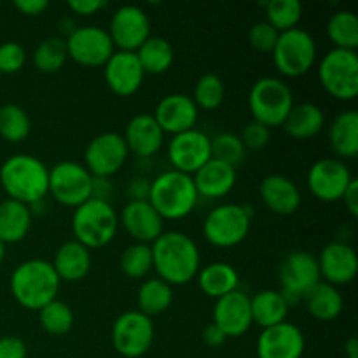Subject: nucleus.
<instances>
[{
	"label": "nucleus",
	"mask_w": 358,
	"mask_h": 358,
	"mask_svg": "<svg viewBox=\"0 0 358 358\" xmlns=\"http://www.w3.org/2000/svg\"><path fill=\"white\" fill-rule=\"evenodd\" d=\"M152 269L168 285H185L201 268V254L191 236L180 231H164L152 245Z\"/></svg>",
	"instance_id": "f257e3e1"
},
{
	"label": "nucleus",
	"mask_w": 358,
	"mask_h": 358,
	"mask_svg": "<svg viewBox=\"0 0 358 358\" xmlns=\"http://www.w3.org/2000/svg\"><path fill=\"white\" fill-rule=\"evenodd\" d=\"M0 185L9 199L35 206L49 194V168L31 154H14L0 166Z\"/></svg>",
	"instance_id": "f03ea898"
},
{
	"label": "nucleus",
	"mask_w": 358,
	"mask_h": 358,
	"mask_svg": "<svg viewBox=\"0 0 358 358\" xmlns=\"http://www.w3.org/2000/svg\"><path fill=\"white\" fill-rule=\"evenodd\" d=\"M62 282L44 259H30L14 268L9 280V290L21 308L38 311L56 299Z\"/></svg>",
	"instance_id": "7ed1b4c3"
},
{
	"label": "nucleus",
	"mask_w": 358,
	"mask_h": 358,
	"mask_svg": "<svg viewBox=\"0 0 358 358\" xmlns=\"http://www.w3.org/2000/svg\"><path fill=\"white\" fill-rule=\"evenodd\" d=\"M147 201L163 220H182L194 212L199 194L191 175L168 170L150 180Z\"/></svg>",
	"instance_id": "20e7f679"
},
{
	"label": "nucleus",
	"mask_w": 358,
	"mask_h": 358,
	"mask_svg": "<svg viewBox=\"0 0 358 358\" xmlns=\"http://www.w3.org/2000/svg\"><path fill=\"white\" fill-rule=\"evenodd\" d=\"M119 229V215L110 205L100 198H91L73 208L72 233L73 240L90 250L103 248L115 238Z\"/></svg>",
	"instance_id": "39448f33"
},
{
	"label": "nucleus",
	"mask_w": 358,
	"mask_h": 358,
	"mask_svg": "<svg viewBox=\"0 0 358 358\" xmlns=\"http://www.w3.org/2000/svg\"><path fill=\"white\" fill-rule=\"evenodd\" d=\"M294 105V93L289 84L276 77H262L255 80L248 94L252 117L269 129L282 128Z\"/></svg>",
	"instance_id": "423d86ee"
},
{
	"label": "nucleus",
	"mask_w": 358,
	"mask_h": 358,
	"mask_svg": "<svg viewBox=\"0 0 358 358\" xmlns=\"http://www.w3.org/2000/svg\"><path fill=\"white\" fill-rule=\"evenodd\" d=\"M252 227V208L238 203L219 205L203 222V236L217 248H233L247 240Z\"/></svg>",
	"instance_id": "0eeeda50"
},
{
	"label": "nucleus",
	"mask_w": 358,
	"mask_h": 358,
	"mask_svg": "<svg viewBox=\"0 0 358 358\" xmlns=\"http://www.w3.org/2000/svg\"><path fill=\"white\" fill-rule=\"evenodd\" d=\"M318 79L325 93L341 101L355 100L358 94L357 51L331 49L318 63Z\"/></svg>",
	"instance_id": "6e6552de"
},
{
	"label": "nucleus",
	"mask_w": 358,
	"mask_h": 358,
	"mask_svg": "<svg viewBox=\"0 0 358 358\" xmlns=\"http://www.w3.org/2000/svg\"><path fill=\"white\" fill-rule=\"evenodd\" d=\"M271 55L276 70L282 76L297 79L313 69L317 62V42L310 31L294 28L280 34Z\"/></svg>",
	"instance_id": "1a4fd4ad"
},
{
	"label": "nucleus",
	"mask_w": 358,
	"mask_h": 358,
	"mask_svg": "<svg viewBox=\"0 0 358 358\" xmlns=\"http://www.w3.org/2000/svg\"><path fill=\"white\" fill-rule=\"evenodd\" d=\"M94 177L76 161H62L49 168V194L59 205L77 208L93 198Z\"/></svg>",
	"instance_id": "9d476101"
},
{
	"label": "nucleus",
	"mask_w": 358,
	"mask_h": 358,
	"mask_svg": "<svg viewBox=\"0 0 358 358\" xmlns=\"http://www.w3.org/2000/svg\"><path fill=\"white\" fill-rule=\"evenodd\" d=\"M154 329L152 318L138 310L124 311L112 325V346L124 358H140L152 348Z\"/></svg>",
	"instance_id": "9b49d317"
},
{
	"label": "nucleus",
	"mask_w": 358,
	"mask_h": 358,
	"mask_svg": "<svg viewBox=\"0 0 358 358\" xmlns=\"http://www.w3.org/2000/svg\"><path fill=\"white\" fill-rule=\"evenodd\" d=\"M282 296L289 306L304 299L317 283L322 282L317 257L310 252L294 250L282 261L278 269Z\"/></svg>",
	"instance_id": "f8f14e48"
},
{
	"label": "nucleus",
	"mask_w": 358,
	"mask_h": 358,
	"mask_svg": "<svg viewBox=\"0 0 358 358\" xmlns=\"http://www.w3.org/2000/svg\"><path fill=\"white\" fill-rule=\"evenodd\" d=\"M129 150L124 136L115 131H105L94 136L84 150V166L94 178H108L124 166Z\"/></svg>",
	"instance_id": "ddd939ff"
},
{
	"label": "nucleus",
	"mask_w": 358,
	"mask_h": 358,
	"mask_svg": "<svg viewBox=\"0 0 358 358\" xmlns=\"http://www.w3.org/2000/svg\"><path fill=\"white\" fill-rule=\"evenodd\" d=\"M353 175L345 161L338 157H324L313 163L308 170L306 184L311 194L324 203L341 201Z\"/></svg>",
	"instance_id": "4468645a"
},
{
	"label": "nucleus",
	"mask_w": 358,
	"mask_h": 358,
	"mask_svg": "<svg viewBox=\"0 0 358 358\" xmlns=\"http://www.w3.org/2000/svg\"><path fill=\"white\" fill-rule=\"evenodd\" d=\"M65 44L69 59L80 66H103L115 52L108 31L101 27H77Z\"/></svg>",
	"instance_id": "2eb2a0df"
},
{
	"label": "nucleus",
	"mask_w": 358,
	"mask_h": 358,
	"mask_svg": "<svg viewBox=\"0 0 358 358\" xmlns=\"http://www.w3.org/2000/svg\"><path fill=\"white\" fill-rule=\"evenodd\" d=\"M108 37L117 51L136 52L150 37L149 14L138 6H122L112 14Z\"/></svg>",
	"instance_id": "dca6fc26"
},
{
	"label": "nucleus",
	"mask_w": 358,
	"mask_h": 358,
	"mask_svg": "<svg viewBox=\"0 0 358 358\" xmlns=\"http://www.w3.org/2000/svg\"><path fill=\"white\" fill-rule=\"evenodd\" d=\"M168 159L173 166L171 170L192 177L203 164L212 159L210 136L196 128L173 135L168 143Z\"/></svg>",
	"instance_id": "f3484780"
},
{
	"label": "nucleus",
	"mask_w": 358,
	"mask_h": 358,
	"mask_svg": "<svg viewBox=\"0 0 358 358\" xmlns=\"http://www.w3.org/2000/svg\"><path fill=\"white\" fill-rule=\"evenodd\" d=\"M320 278L334 287L348 285L358 273V257L352 245L345 241H331L317 257Z\"/></svg>",
	"instance_id": "a211bd4d"
},
{
	"label": "nucleus",
	"mask_w": 358,
	"mask_h": 358,
	"mask_svg": "<svg viewBox=\"0 0 358 358\" xmlns=\"http://www.w3.org/2000/svg\"><path fill=\"white\" fill-rule=\"evenodd\" d=\"M212 324H215L226 334L227 339L241 338L243 334H247L254 325L250 297L238 289L217 299L215 306H213Z\"/></svg>",
	"instance_id": "6ab92c4d"
},
{
	"label": "nucleus",
	"mask_w": 358,
	"mask_h": 358,
	"mask_svg": "<svg viewBox=\"0 0 358 358\" xmlns=\"http://www.w3.org/2000/svg\"><path fill=\"white\" fill-rule=\"evenodd\" d=\"M103 77L112 93L128 98L138 93L145 79V72L135 52L115 51L103 65Z\"/></svg>",
	"instance_id": "aec40b11"
},
{
	"label": "nucleus",
	"mask_w": 358,
	"mask_h": 358,
	"mask_svg": "<svg viewBox=\"0 0 358 358\" xmlns=\"http://www.w3.org/2000/svg\"><path fill=\"white\" fill-rule=\"evenodd\" d=\"M119 222L135 243L152 245L164 233V220L147 199H129L122 208Z\"/></svg>",
	"instance_id": "412c9836"
},
{
	"label": "nucleus",
	"mask_w": 358,
	"mask_h": 358,
	"mask_svg": "<svg viewBox=\"0 0 358 358\" xmlns=\"http://www.w3.org/2000/svg\"><path fill=\"white\" fill-rule=\"evenodd\" d=\"M306 348L303 331L290 322L262 329L257 339L259 358H301Z\"/></svg>",
	"instance_id": "4be33fe9"
},
{
	"label": "nucleus",
	"mask_w": 358,
	"mask_h": 358,
	"mask_svg": "<svg viewBox=\"0 0 358 358\" xmlns=\"http://www.w3.org/2000/svg\"><path fill=\"white\" fill-rule=\"evenodd\" d=\"M198 115V107L189 94L171 93L157 101L152 117L156 119L163 133H170L173 136L194 129Z\"/></svg>",
	"instance_id": "5701e85b"
},
{
	"label": "nucleus",
	"mask_w": 358,
	"mask_h": 358,
	"mask_svg": "<svg viewBox=\"0 0 358 358\" xmlns=\"http://www.w3.org/2000/svg\"><path fill=\"white\" fill-rule=\"evenodd\" d=\"M259 196L269 212L282 217L294 215L303 203L297 184L285 175H268L259 185Z\"/></svg>",
	"instance_id": "b1692460"
},
{
	"label": "nucleus",
	"mask_w": 358,
	"mask_h": 358,
	"mask_svg": "<svg viewBox=\"0 0 358 358\" xmlns=\"http://www.w3.org/2000/svg\"><path fill=\"white\" fill-rule=\"evenodd\" d=\"M124 142L136 157H152L163 149L164 133L150 114H136L126 124Z\"/></svg>",
	"instance_id": "393cba45"
},
{
	"label": "nucleus",
	"mask_w": 358,
	"mask_h": 358,
	"mask_svg": "<svg viewBox=\"0 0 358 358\" xmlns=\"http://www.w3.org/2000/svg\"><path fill=\"white\" fill-rule=\"evenodd\" d=\"M236 168L213 157L192 175L199 198L208 199H220L229 194L236 185Z\"/></svg>",
	"instance_id": "a878e982"
},
{
	"label": "nucleus",
	"mask_w": 358,
	"mask_h": 358,
	"mask_svg": "<svg viewBox=\"0 0 358 358\" xmlns=\"http://www.w3.org/2000/svg\"><path fill=\"white\" fill-rule=\"evenodd\" d=\"M91 250L80 245L79 241L70 240L59 245L52 259V269L58 275L59 282L76 283L80 282L91 271Z\"/></svg>",
	"instance_id": "bb28decb"
},
{
	"label": "nucleus",
	"mask_w": 358,
	"mask_h": 358,
	"mask_svg": "<svg viewBox=\"0 0 358 358\" xmlns=\"http://www.w3.org/2000/svg\"><path fill=\"white\" fill-rule=\"evenodd\" d=\"M325 126V114L318 105L304 101V103L294 105L287 119L283 121L282 128L287 135L294 140H311L320 135Z\"/></svg>",
	"instance_id": "cd10ccee"
},
{
	"label": "nucleus",
	"mask_w": 358,
	"mask_h": 358,
	"mask_svg": "<svg viewBox=\"0 0 358 358\" xmlns=\"http://www.w3.org/2000/svg\"><path fill=\"white\" fill-rule=\"evenodd\" d=\"M329 143L338 159H355L358 156V112L345 110L329 126Z\"/></svg>",
	"instance_id": "c85d7f7f"
},
{
	"label": "nucleus",
	"mask_w": 358,
	"mask_h": 358,
	"mask_svg": "<svg viewBox=\"0 0 358 358\" xmlns=\"http://www.w3.org/2000/svg\"><path fill=\"white\" fill-rule=\"evenodd\" d=\"M196 280L199 290L215 301L234 292L240 287V275L227 262H212L205 268H199Z\"/></svg>",
	"instance_id": "c756f323"
},
{
	"label": "nucleus",
	"mask_w": 358,
	"mask_h": 358,
	"mask_svg": "<svg viewBox=\"0 0 358 358\" xmlns=\"http://www.w3.org/2000/svg\"><path fill=\"white\" fill-rule=\"evenodd\" d=\"M250 310L254 325L268 329L287 322L290 306L280 290L266 289L250 297Z\"/></svg>",
	"instance_id": "7c9ffc66"
},
{
	"label": "nucleus",
	"mask_w": 358,
	"mask_h": 358,
	"mask_svg": "<svg viewBox=\"0 0 358 358\" xmlns=\"http://www.w3.org/2000/svg\"><path fill=\"white\" fill-rule=\"evenodd\" d=\"M31 227V208L14 199L0 203V241L6 245L20 243L28 236Z\"/></svg>",
	"instance_id": "2f4dec72"
},
{
	"label": "nucleus",
	"mask_w": 358,
	"mask_h": 358,
	"mask_svg": "<svg viewBox=\"0 0 358 358\" xmlns=\"http://www.w3.org/2000/svg\"><path fill=\"white\" fill-rule=\"evenodd\" d=\"M308 313L320 322H332L341 315L345 299L338 287L320 282L304 296Z\"/></svg>",
	"instance_id": "473e14b6"
},
{
	"label": "nucleus",
	"mask_w": 358,
	"mask_h": 358,
	"mask_svg": "<svg viewBox=\"0 0 358 358\" xmlns=\"http://www.w3.org/2000/svg\"><path fill=\"white\" fill-rule=\"evenodd\" d=\"M135 55L143 72L150 76H161L168 72L175 62L173 45L166 38L152 37V35L136 49Z\"/></svg>",
	"instance_id": "72a5a7b5"
},
{
	"label": "nucleus",
	"mask_w": 358,
	"mask_h": 358,
	"mask_svg": "<svg viewBox=\"0 0 358 358\" xmlns=\"http://www.w3.org/2000/svg\"><path fill=\"white\" fill-rule=\"evenodd\" d=\"M173 303V287L168 285L161 278H149L138 287L136 292V304L140 313L149 318L163 315Z\"/></svg>",
	"instance_id": "f704fd0d"
},
{
	"label": "nucleus",
	"mask_w": 358,
	"mask_h": 358,
	"mask_svg": "<svg viewBox=\"0 0 358 358\" xmlns=\"http://www.w3.org/2000/svg\"><path fill=\"white\" fill-rule=\"evenodd\" d=\"M327 35L336 49L357 51L358 48V20L353 10H338L329 17Z\"/></svg>",
	"instance_id": "c9c22d12"
},
{
	"label": "nucleus",
	"mask_w": 358,
	"mask_h": 358,
	"mask_svg": "<svg viewBox=\"0 0 358 358\" xmlns=\"http://www.w3.org/2000/svg\"><path fill=\"white\" fill-rule=\"evenodd\" d=\"M31 131L30 115L16 103L0 107V136L9 143H20L28 138Z\"/></svg>",
	"instance_id": "e433bc0d"
},
{
	"label": "nucleus",
	"mask_w": 358,
	"mask_h": 358,
	"mask_svg": "<svg viewBox=\"0 0 358 358\" xmlns=\"http://www.w3.org/2000/svg\"><path fill=\"white\" fill-rule=\"evenodd\" d=\"M35 69L42 73H56L65 66L69 62V52H66L65 38L62 37H48L35 48L31 55Z\"/></svg>",
	"instance_id": "4c0bfd02"
},
{
	"label": "nucleus",
	"mask_w": 358,
	"mask_h": 358,
	"mask_svg": "<svg viewBox=\"0 0 358 358\" xmlns=\"http://www.w3.org/2000/svg\"><path fill=\"white\" fill-rule=\"evenodd\" d=\"M266 20L278 34L299 28L303 6L297 0H269L264 6Z\"/></svg>",
	"instance_id": "58836bf2"
},
{
	"label": "nucleus",
	"mask_w": 358,
	"mask_h": 358,
	"mask_svg": "<svg viewBox=\"0 0 358 358\" xmlns=\"http://www.w3.org/2000/svg\"><path fill=\"white\" fill-rule=\"evenodd\" d=\"M38 322L49 336H65L73 327V311L66 303L55 299L38 310Z\"/></svg>",
	"instance_id": "ea45409f"
},
{
	"label": "nucleus",
	"mask_w": 358,
	"mask_h": 358,
	"mask_svg": "<svg viewBox=\"0 0 358 358\" xmlns=\"http://www.w3.org/2000/svg\"><path fill=\"white\" fill-rule=\"evenodd\" d=\"M119 268L122 275L131 280L145 278L152 269V250L150 245L133 243L124 248L119 259Z\"/></svg>",
	"instance_id": "a19ab883"
},
{
	"label": "nucleus",
	"mask_w": 358,
	"mask_h": 358,
	"mask_svg": "<svg viewBox=\"0 0 358 358\" xmlns=\"http://www.w3.org/2000/svg\"><path fill=\"white\" fill-rule=\"evenodd\" d=\"M226 98V86L224 80L217 73H203L194 86L192 101L196 107L203 110H215L224 103Z\"/></svg>",
	"instance_id": "79ce46f5"
},
{
	"label": "nucleus",
	"mask_w": 358,
	"mask_h": 358,
	"mask_svg": "<svg viewBox=\"0 0 358 358\" xmlns=\"http://www.w3.org/2000/svg\"><path fill=\"white\" fill-rule=\"evenodd\" d=\"M210 145H212L213 159L224 161L234 168L243 161L245 154H247L240 135H234V133H219L210 138Z\"/></svg>",
	"instance_id": "37998d69"
},
{
	"label": "nucleus",
	"mask_w": 358,
	"mask_h": 358,
	"mask_svg": "<svg viewBox=\"0 0 358 358\" xmlns=\"http://www.w3.org/2000/svg\"><path fill=\"white\" fill-rule=\"evenodd\" d=\"M278 37L280 34L268 21H257V23H254L247 35L248 44L252 45V49H255L259 52H273Z\"/></svg>",
	"instance_id": "c03bdc74"
},
{
	"label": "nucleus",
	"mask_w": 358,
	"mask_h": 358,
	"mask_svg": "<svg viewBox=\"0 0 358 358\" xmlns=\"http://www.w3.org/2000/svg\"><path fill=\"white\" fill-rule=\"evenodd\" d=\"M27 63V51L17 42L0 44V73H17Z\"/></svg>",
	"instance_id": "a18cd8bd"
},
{
	"label": "nucleus",
	"mask_w": 358,
	"mask_h": 358,
	"mask_svg": "<svg viewBox=\"0 0 358 358\" xmlns=\"http://www.w3.org/2000/svg\"><path fill=\"white\" fill-rule=\"evenodd\" d=\"M241 142H243L245 149L250 150H261L271 140V129L268 126L261 124L257 121H250L243 129H241L240 135Z\"/></svg>",
	"instance_id": "49530a36"
},
{
	"label": "nucleus",
	"mask_w": 358,
	"mask_h": 358,
	"mask_svg": "<svg viewBox=\"0 0 358 358\" xmlns=\"http://www.w3.org/2000/svg\"><path fill=\"white\" fill-rule=\"evenodd\" d=\"M27 343L17 336L0 338V358H27Z\"/></svg>",
	"instance_id": "de8ad7c7"
},
{
	"label": "nucleus",
	"mask_w": 358,
	"mask_h": 358,
	"mask_svg": "<svg viewBox=\"0 0 358 358\" xmlns=\"http://www.w3.org/2000/svg\"><path fill=\"white\" fill-rule=\"evenodd\" d=\"M66 7L77 16H93V14L105 9L107 2L105 0H70V2H66Z\"/></svg>",
	"instance_id": "09e8293b"
},
{
	"label": "nucleus",
	"mask_w": 358,
	"mask_h": 358,
	"mask_svg": "<svg viewBox=\"0 0 358 358\" xmlns=\"http://www.w3.org/2000/svg\"><path fill=\"white\" fill-rule=\"evenodd\" d=\"M14 7L20 10L21 14L28 17H35L41 16L45 9L49 7L48 0H16L14 2Z\"/></svg>",
	"instance_id": "8fccbe9b"
},
{
	"label": "nucleus",
	"mask_w": 358,
	"mask_h": 358,
	"mask_svg": "<svg viewBox=\"0 0 358 358\" xmlns=\"http://www.w3.org/2000/svg\"><path fill=\"white\" fill-rule=\"evenodd\" d=\"M201 338H203V343H205L206 346H210V348H219V346H222L224 343L227 341L226 334H224V332L220 331L215 324L206 325L205 331H203V334H201Z\"/></svg>",
	"instance_id": "3c124183"
},
{
	"label": "nucleus",
	"mask_w": 358,
	"mask_h": 358,
	"mask_svg": "<svg viewBox=\"0 0 358 358\" xmlns=\"http://www.w3.org/2000/svg\"><path fill=\"white\" fill-rule=\"evenodd\" d=\"M341 201L345 203L350 215H352L353 219H357L358 217V180L357 178H353V180L350 182L348 189H346L345 194H343Z\"/></svg>",
	"instance_id": "603ef678"
},
{
	"label": "nucleus",
	"mask_w": 358,
	"mask_h": 358,
	"mask_svg": "<svg viewBox=\"0 0 358 358\" xmlns=\"http://www.w3.org/2000/svg\"><path fill=\"white\" fill-rule=\"evenodd\" d=\"M150 180L142 177L133 178L131 184H129V196L131 199H147V194H149Z\"/></svg>",
	"instance_id": "864d4df0"
},
{
	"label": "nucleus",
	"mask_w": 358,
	"mask_h": 358,
	"mask_svg": "<svg viewBox=\"0 0 358 358\" xmlns=\"http://www.w3.org/2000/svg\"><path fill=\"white\" fill-rule=\"evenodd\" d=\"M6 248H7V245L3 243V241H0V264H2L3 259H6Z\"/></svg>",
	"instance_id": "5fc2aeb1"
},
{
	"label": "nucleus",
	"mask_w": 358,
	"mask_h": 358,
	"mask_svg": "<svg viewBox=\"0 0 358 358\" xmlns=\"http://www.w3.org/2000/svg\"><path fill=\"white\" fill-rule=\"evenodd\" d=\"M346 358H358V353H346Z\"/></svg>",
	"instance_id": "6e6d98bb"
},
{
	"label": "nucleus",
	"mask_w": 358,
	"mask_h": 358,
	"mask_svg": "<svg viewBox=\"0 0 358 358\" xmlns=\"http://www.w3.org/2000/svg\"><path fill=\"white\" fill-rule=\"evenodd\" d=\"M0 77H2V73H0Z\"/></svg>",
	"instance_id": "4d7b16f0"
}]
</instances>
